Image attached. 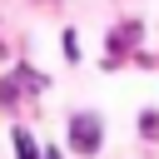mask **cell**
<instances>
[{"label":"cell","mask_w":159,"mask_h":159,"mask_svg":"<svg viewBox=\"0 0 159 159\" xmlns=\"http://www.w3.org/2000/svg\"><path fill=\"white\" fill-rule=\"evenodd\" d=\"M99 139H104L99 114H75V119H70V144H75V154H94Z\"/></svg>","instance_id":"obj_1"},{"label":"cell","mask_w":159,"mask_h":159,"mask_svg":"<svg viewBox=\"0 0 159 159\" xmlns=\"http://www.w3.org/2000/svg\"><path fill=\"white\" fill-rule=\"evenodd\" d=\"M134 40H139V25H119V30L109 35V55H119V50H129Z\"/></svg>","instance_id":"obj_2"},{"label":"cell","mask_w":159,"mask_h":159,"mask_svg":"<svg viewBox=\"0 0 159 159\" xmlns=\"http://www.w3.org/2000/svg\"><path fill=\"white\" fill-rule=\"evenodd\" d=\"M15 159H45V154L35 149V139H30L25 129H15Z\"/></svg>","instance_id":"obj_3"},{"label":"cell","mask_w":159,"mask_h":159,"mask_svg":"<svg viewBox=\"0 0 159 159\" xmlns=\"http://www.w3.org/2000/svg\"><path fill=\"white\" fill-rule=\"evenodd\" d=\"M15 84H20V89H45V75H35L30 65H20V70H15Z\"/></svg>","instance_id":"obj_4"},{"label":"cell","mask_w":159,"mask_h":159,"mask_svg":"<svg viewBox=\"0 0 159 159\" xmlns=\"http://www.w3.org/2000/svg\"><path fill=\"white\" fill-rule=\"evenodd\" d=\"M139 134H144V139H159V114H154V109L139 114Z\"/></svg>","instance_id":"obj_5"},{"label":"cell","mask_w":159,"mask_h":159,"mask_svg":"<svg viewBox=\"0 0 159 159\" xmlns=\"http://www.w3.org/2000/svg\"><path fill=\"white\" fill-rule=\"evenodd\" d=\"M45 159H60V154H55V149H45Z\"/></svg>","instance_id":"obj_6"},{"label":"cell","mask_w":159,"mask_h":159,"mask_svg":"<svg viewBox=\"0 0 159 159\" xmlns=\"http://www.w3.org/2000/svg\"><path fill=\"white\" fill-rule=\"evenodd\" d=\"M0 55H5V45H0Z\"/></svg>","instance_id":"obj_7"}]
</instances>
